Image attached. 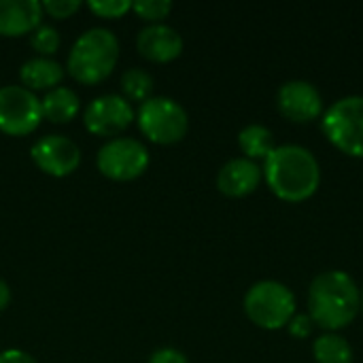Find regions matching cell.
I'll return each instance as SVG.
<instances>
[{"label": "cell", "instance_id": "obj_1", "mask_svg": "<svg viewBox=\"0 0 363 363\" xmlns=\"http://www.w3.org/2000/svg\"><path fill=\"white\" fill-rule=\"evenodd\" d=\"M264 181L283 202L300 204L311 200L321 185V166L315 153L302 145L285 143L264 160Z\"/></svg>", "mask_w": 363, "mask_h": 363}, {"label": "cell", "instance_id": "obj_2", "mask_svg": "<svg viewBox=\"0 0 363 363\" xmlns=\"http://www.w3.org/2000/svg\"><path fill=\"white\" fill-rule=\"evenodd\" d=\"M306 306L315 328L338 334L362 315V287L345 270H325L313 279Z\"/></svg>", "mask_w": 363, "mask_h": 363}, {"label": "cell", "instance_id": "obj_3", "mask_svg": "<svg viewBox=\"0 0 363 363\" xmlns=\"http://www.w3.org/2000/svg\"><path fill=\"white\" fill-rule=\"evenodd\" d=\"M119 62V38L108 28H89L72 43L66 72L81 85H98Z\"/></svg>", "mask_w": 363, "mask_h": 363}, {"label": "cell", "instance_id": "obj_4", "mask_svg": "<svg viewBox=\"0 0 363 363\" xmlns=\"http://www.w3.org/2000/svg\"><path fill=\"white\" fill-rule=\"evenodd\" d=\"M247 319L266 332H277L287 328V323L298 313V302L294 291L281 281H257L253 283L242 300Z\"/></svg>", "mask_w": 363, "mask_h": 363}, {"label": "cell", "instance_id": "obj_5", "mask_svg": "<svg viewBox=\"0 0 363 363\" xmlns=\"http://www.w3.org/2000/svg\"><path fill=\"white\" fill-rule=\"evenodd\" d=\"M136 123L143 136L155 145H177L187 136L189 115L181 102L168 96H153L138 104Z\"/></svg>", "mask_w": 363, "mask_h": 363}, {"label": "cell", "instance_id": "obj_6", "mask_svg": "<svg viewBox=\"0 0 363 363\" xmlns=\"http://www.w3.org/2000/svg\"><path fill=\"white\" fill-rule=\"evenodd\" d=\"M321 132L345 155L363 160V96L338 98L321 115Z\"/></svg>", "mask_w": 363, "mask_h": 363}, {"label": "cell", "instance_id": "obj_7", "mask_svg": "<svg viewBox=\"0 0 363 363\" xmlns=\"http://www.w3.org/2000/svg\"><path fill=\"white\" fill-rule=\"evenodd\" d=\"M149 149L130 136L111 138L96 153V166L100 174L117 183H128L143 177L149 168Z\"/></svg>", "mask_w": 363, "mask_h": 363}, {"label": "cell", "instance_id": "obj_8", "mask_svg": "<svg viewBox=\"0 0 363 363\" xmlns=\"http://www.w3.org/2000/svg\"><path fill=\"white\" fill-rule=\"evenodd\" d=\"M43 121V106L34 91L23 85L0 87V132L6 136H28Z\"/></svg>", "mask_w": 363, "mask_h": 363}, {"label": "cell", "instance_id": "obj_9", "mask_svg": "<svg viewBox=\"0 0 363 363\" xmlns=\"http://www.w3.org/2000/svg\"><path fill=\"white\" fill-rule=\"evenodd\" d=\"M136 121L134 106L121 94H104L94 98L83 111V125L100 138H117Z\"/></svg>", "mask_w": 363, "mask_h": 363}, {"label": "cell", "instance_id": "obj_10", "mask_svg": "<svg viewBox=\"0 0 363 363\" xmlns=\"http://www.w3.org/2000/svg\"><path fill=\"white\" fill-rule=\"evenodd\" d=\"M30 157L40 172L53 179H64L79 168L81 149L64 134H47L32 145Z\"/></svg>", "mask_w": 363, "mask_h": 363}, {"label": "cell", "instance_id": "obj_11", "mask_svg": "<svg viewBox=\"0 0 363 363\" xmlns=\"http://www.w3.org/2000/svg\"><path fill=\"white\" fill-rule=\"evenodd\" d=\"M277 108L285 119L294 123H311L315 119H321V115L325 113L321 91L315 83L304 79H291L279 87Z\"/></svg>", "mask_w": 363, "mask_h": 363}, {"label": "cell", "instance_id": "obj_12", "mask_svg": "<svg viewBox=\"0 0 363 363\" xmlns=\"http://www.w3.org/2000/svg\"><path fill=\"white\" fill-rule=\"evenodd\" d=\"M262 181V166L242 155L228 160L217 172V189L228 198H247L257 191Z\"/></svg>", "mask_w": 363, "mask_h": 363}, {"label": "cell", "instance_id": "obj_13", "mask_svg": "<svg viewBox=\"0 0 363 363\" xmlns=\"http://www.w3.org/2000/svg\"><path fill=\"white\" fill-rule=\"evenodd\" d=\"M136 49L149 62L168 64L183 53V36L168 23H151L138 32Z\"/></svg>", "mask_w": 363, "mask_h": 363}, {"label": "cell", "instance_id": "obj_14", "mask_svg": "<svg viewBox=\"0 0 363 363\" xmlns=\"http://www.w3.org/2000/svg\"><path fill=\"white\" fill-rule=\"evenodd\" d=\"M43 19L38 0H0V36L17 38L32 34Z\"/></svg>", "mask_w": 363, "mask_h": 363}, {"label": "cell", "instance_id": "obj_15", "mask_svg": "<svg viewBox=\"0 0 363 363\" xmlns=\"http://www.w3.org/2000/svg\"><path fill=\"white\" fill-rule=\"evenodd\" d=\"M66 77V68L53 60V57H40L34 55L26 60L19 68V81L30 91H51L60 87V83Z\"/></svg>", "mask_w": 363, "mask_h": 363}, {"label": "cell", "instance_id": "obj_16", "mask_svg": "<svg viewBox=\"0 0 363 363\" xmlns=\"http://www.w3.org/2000/svg\"><path fill=\"white\" fill-rule=\"evenodd\" d=\"M40 106H43V119L57 123V125H64V123H70L72 119L79 117L81 98L77 96L74 89L60 85V87L45 94V98L40 100Z\"/></svg>", "mask_w": 363, "mask_h": 363}, {"label": "cell", "instance_id": "obj_17", "mask_svg": "<svg viewBox=\"0 0 363 363\" xmlns=\"http://www.w3.org/2000/svg\"><path fill=\"white\" fill-rule=\"evenodd\" d=\"M238 147L242 151V157L253 162H264L277 147L274 132L268 125L262 123H249L238 132Z\"/></svg>", "mask_w": 363, "mask_h": 363}, {"label": "cell", "instance_id": "obj_18", "mask_svg": "<svg viewBox=\"0 0 363 363\" xmlns=\"http://www.w3.org/2000/svg\"><path fill=\"white\" fill-rule=\"evenodd\" d=\"M313 357L315 363H353L355 353L351 342L342 334L323 332L313 340Z\"/></svg>", "mask_w": 363, "mask_h": 363}, {"label": "cell", "instance_id": "obj_19", "mask_svg": "<svg viewBox=\"0 0 363 363\" xmlns=\"http://www.w3.org/2000/svg\"><path fill=\"white\" fill-rule=\"evenodd\" d=\"M119 87H121V96L132 104V102H147L149 98H153V87H155V81H153V74L143 70V68H128L123 74H121V81H119Z\"/></svg>", "mask_w": 363, "mask_h": 363}, {"label": "cell", "instance_id": "obj_20", "mask_svg": "<svg viewBox=\"0 0 363 363\" xmlns=\"http://www.w3.org/2000/svg\"><path fill=\"white\" fill-rule=\"evenodd\" d=\"M60 32L49 26V23H40L32 34H30V45L32 49L40 55V57H51L57 49H60Z\"/></svg>", "mask_w": 363, "mask_h": 363}, {"label": "cell", "instance_id": "obj_21", "mask_svg": "<svg viewBox=\"0 0 363 363\" xmlns=\"http://www.w3.org/2000/svg\"><path fill=\"white\" fill-rule=\"evenodd\" d=\"M132 11L149 26L164 23V19L172 11V2L170 0H140V2H132Z\"/></svg>", "mask_w": 363, "mask_h": 363}, {"label": "cell", "instance_id": "obj_22", "mask_svg": "<svg viewBox=\"0 0 363 363\" xmlns=\"http://www.w3.org/2000/svg\"><path fill=\"white\" fill-rule=\"evenodd\" d=\"M87 9L96 17L119 19L132 11V2L130 0H91V2H87Z\"/></svg>", "mask_w": 363, "mask_h": 363}, {"label": "cell", "instance_id": "obj_23", "mask_svg": "<svg viewBox=\"0 0 363 363\" xmlns=\"http://www.w3.org/2000/svg\"><path fill=\"white\" fill-rule=\"evenodd\" d=\"M40 6H43V15H49V17L62 21V19L72 17L83 4L79 0H45V2H40Z\"/></svg>", "mask_w": 363, "mask_h": 363}, {"label": "cell", "instance_id": "obj_24", "mask_svg": "<svg viewBox=\"0 0 363 363\" xmlns=\"http://www.w3.org/2000/svg\"><path fill=\"white\" fill-rule=\"evenodd\" d=\"M287 332H289L294 338H298V340H306V338L313 336L315 323H313V319L308 317V313H296L294 319L287 323Z\"/></svg>", "mask_w": 363, "mask_h": 363}, {"label": "cell", "instance_id": "obj_25", "mask_svg": "<svg viewBox=\"0 0 363 363\" xmlns=\"http://www.w3.org/2000/svg\"><path fill=\"white\" fill-rule=\"evenodd\" d=\"M147 363H189V359L183 351L172 349V347H164V349L153 351Z\"/></svg>", "mask_w": 363, "mask_h": 363}, {"label": "cell", "instance_id": "obj_26", "mask_svg": "<svg viewBox=\"0 0 363 363\" xmlns=\"http://www.w3.org/2000/svg\"><path fill=\"white\" fill-rule=\"evenodd\" d=\"M0 363H38L30 353L21 349H6L0 353Z\"/></svg>", "mask_w": 363, "mask_h": 363}, {"label": "cell", "instance_id": "obj_27", "mask_svg": "<svg viewBox=\"0 0 363 363\" xmlns=\"http://www.w3.org/2000/svg\"><path fill=\"white\" fill-rule=\"evenodd\" d=\"M11 298H13V296H11V287H9V283L0 279V313L11 304Z\"/></svg>", "mask_w": 363, "mask_h": 363}, {"label": "cell", "instance_id": "obj_28", "mask_svg": "<svg viewBox=\"0 0 363 363\" xmlns=\"http://www.w3.org/2000/svg\"><path fill=\"white\" fill-rule=\"evenodd\" d=\"M362 315H363V287H362Z\"/></svg>", "mask_w": 363, "mask_h": 363}]
</instances>
